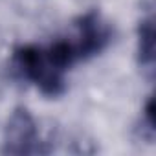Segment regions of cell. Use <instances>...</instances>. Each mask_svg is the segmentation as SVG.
Here are the masks:
<instances>
[{"mask_svg":"<svg viewBox=\"0 0 156 156\" xmlns=\"http://www.w3.org/2000/svg\"><path fill=\"white\" fill-rule=\"evenodd\" d=\"M15 70L24 77L37 85V88L50 98L62 94L64 90V77L62 70L55 68L46 51L37 46H22L15 51L13 57Z\"/></svg>","mask_w":156,"mask_h":156,"instance_id":"6da1fadb","label":"cell"},{"mask_svg":"<svg viewBox=\"0 0 156 156\" xmlns=\"http://www.w3.org/2000/svg\"><path fill=\"white\" fill-rule=\"evenodd\" d=\"M37 143V125L33 116L26 108H17L8 119L2 151L6 154H30L39 151Z\"/></svg>","mask_w":156,"mask_h":156,"instance_id":"7a4b0ae2","label":"cell"},{"mask_svg":"<svg viewBox=\"0 0 156 156\" xmlns=\"http://www.w3.org/2000/svg\"><path fill=\"white\" fill-rule=\"evenodd\" d=\"M110 41V30L98 13H87L77 24V35L72 42L77 59L99 53Z\"/></svg>","mask_w":156,"mask_h":156,"instance_id":"3957f363","label":"cell"},{"mask_svg":"<svg viewBox=\"0 0 156 156\" xmlns=\"http://www.w3.org/2000/svg\"><path fill=\"white\" fill-rule=\"evenodd\" d=\"M138 57H140L141 68L152 77V72H154V24H152V19H145L140 22Z\"/></svg>","mask_w":156,"mask_h":156,"instance_id":"277c9868","label":"cell"}]
</instances>
